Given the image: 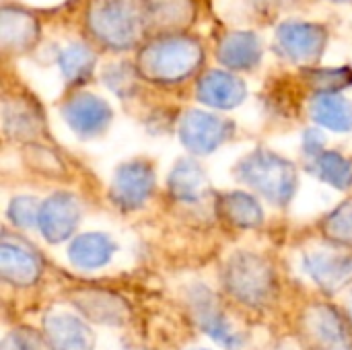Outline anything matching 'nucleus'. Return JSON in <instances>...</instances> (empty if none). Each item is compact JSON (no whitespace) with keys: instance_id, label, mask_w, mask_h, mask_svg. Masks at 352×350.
<instances>
[{"instance_id":"nucleus-7","label":"nucleus","mask_w":352,"mask_h":350,"mask_svg":"<svg viewBox=\"0 0 352 350\" xmlns=\"http://www.w3.org/2000/svg\"><path fill=\"white\" fill-rule=\"evenodd\" d=\"M204 93L210 103H233L239 97V83L225 74H210L204 80Z\"/></svg>"},{"instance_id":"nucleus-4","label":"nucleus","mask_w":352,"mask_h":350,"mask_svg":"<svg viewBox=\"0 0 352 350\" xmlns=\"http://www.w3.org/2000/svg\"><path fill=\"white\" fill-rule=\"evenodd\" d=\"M194 14L190 0H146L142 10L144 23L155 29H179Z\"/></svg>"},{"instance_id":"nucleus-5","label":"nucleus","mask_w":352,"mask_h":350,"mask_svg":"<svg viewBox=\"0 0 352 350\" xmlns=\"http://www.w3.org/2000/svg\"><path fill=\"white\" fill-rule=\"evenodd\" d=\"M221 58H223V62H227L235 68H248V66L256 64L260 58V41L254 33L235 31L223 41Z\"/></svg>"},{"instance_id":"nucleus-2","label":"nucleus","mask_w":352,"mask_h":350,"mask_svg":"<svg viewBox=\"0 0 352 350\" xmlns=\"http://www.w3.org/2000/svg\"><path fill=\"white\" fill-rule=\"evenodd\" d=\"M144 62L161 78H184L200 64V45L182 37H165L146 47Z\"/></svg>"},{"instance_id":"nucleus-8","label":"nucleus","mask_w":352,"mask_h":350,"mask_svg":"<svg viewBox=\"0 0 352 350\" xmlns=\"http://www.w3.org/2000/svg\"><path fill=\"white\" fill-rule=\"evenodd\" d=\"M87 66H91V54L85 47L72 45L68 52H64V72H82Z\"/></svg>"},{"instance_id":"nucleus-3","label":"nucleus","mask_w":352,"mask_h":350,"mask_svg":"<svg viewBox=\"0 0 352 350\" xmlns=\"http://www.w3.org/2000/svg\"><path fill=\"white\" fill-rule=\"evenodd\" d=\"M278 47L293 60H311L316 58L326 41V31L318 25L305 23H287L276 33Z\"/></svg>"},{"instance_id":"nucleus-6","label":"nucleus","mask_w":352,"mask_h":350,"mask_svg":"<svg viewBox=\"0 0 352 350\" xmlns=\"http://www.w3.org/2000/svg\"><path fill=\"white\" fill-rule=\"evenodd\" d=\"M37 35V23L31 14L23 12V10H2V37H4V45H25L23 39Z\"/></svg>"},{"instance_id":"nucleus-1","label":"nucleus","mask_w":352,"mask_h":350,"mask_svg":"<svg viewBox=\"0 0 352 350\" xmlns=\"http://www.w3.org/2000/svg\"><path fill=\"white\" fill-rule=\"evenodd\" d=\"M89 25L103 43L111 47H128L136 39L140 12L130 0H101L97 8H91Z\"/></svg>"}]
</instances>
